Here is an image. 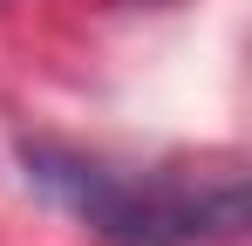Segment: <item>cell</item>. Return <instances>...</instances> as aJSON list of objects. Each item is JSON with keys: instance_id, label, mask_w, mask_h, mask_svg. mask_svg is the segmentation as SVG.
Listing matches in <instances>:
<instances>
[{"instance_id": "7a4b0ae2", "label": "cell", "mask_w": 252, "mask_h": 246, "mask_svg": "<svg viewBox=\"0 0 252 246\" xmlns=\"http://www.w3.org/2000/svg\"><path fill=\"white\" fill-rule=\"evenodd\" d=\"M143 7H150V0H143Z\"/></svg>"}, {"instance_id": "6da1fadb", "label": "cell", "mask_w": 252, "mask_h": 246, "mask_svg": "<svg viewBox=\"0 0 252 246\" xmlns=\"http://www.w3.org/2000/svg\"><path fill=\"white\" fill-rule=\"evenodd\" d=\"M28 178L109 246H218L246 226L239 171H129L62 144H28Z\"/></svg>"}]
</instances>
